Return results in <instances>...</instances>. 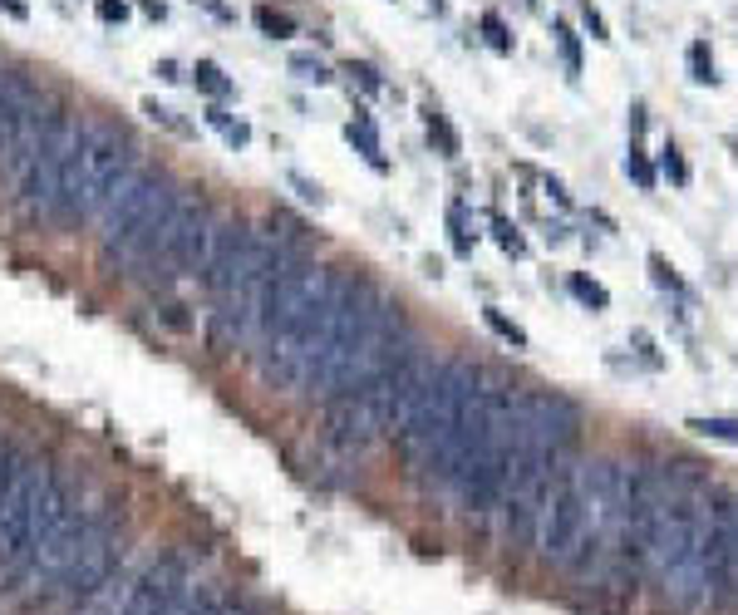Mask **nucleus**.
Returning a JSON list of instances; mask_svg holds the SVG:
<instances>
[{"mask_svg": "<svg viewBox=\"0 0 738 615\" xmlns=\"http://www.w3.org/2000/svg\"><path fill=\"white\" fill-rule=\"evenodd\" d=\"M689 433H699V439H719V443H733L738 449V418H719V414H694L684 424Z\"/></svg>", "mask_w": 738, "mask_h": 615, "instance_id": "18", "label": "nucleus"}, {"mask_svg": "<svg viewBox=\"0 0 738 615\" xmlns=\"http://www.w3.org/2000/svg\"><path fill=\"white\" fill-rule=\"evenodd\" d=\"M704 571H709V606H738V498L709 492V537H704Z\"/></svg>", "mask_w": 738, "mask_h": 615, "instance_id": "11", "label": "nucleus"}, {"mask_svg": "<svg viewBox=\"0 0 738 615\" xmlns=\"http://www.w3.org/2000/svg\"><path fill=\"white\" fill-rule=\"evenodd\" d=\"M138 5H143V10H148V15H153V20H163V15H167V5H163V0H138Z\"/></svg>", "mask_w": 738, "mask_h": 615, "instance_id": "40", "label": "nucleus"}, {"mask_svg": "<svg viewBox=\"0 0 738 615\" xmlns=\"http://www.w3.org/2000/svg\"><path fill=\"white\" fill-rule=\"evenodd\" d=\"M290 75L306 79V84H330V69H325V59H320V55H306V50L290 55Z\"/></svg>", "mask_w": 738, "mask_h": 615, "instance_id": "26", "label": "nucleus"}, {"mask_svg": "<svg viewBox=\"0 0 738 615\" xmlns=\"http://www.w3.org/2000/svg\"><path fill=\"white\" fill-rule=\"evenodd\" d=\"M689 79L694 84H719V69H713V50H709V40H694L689 45Z\"/></svg>", "mask_w": 738, "mask_h": 615, "instance_id": "22", "label": "nucleus"}, {"mask_svg": "<svg viewBox=\"0 0 738 615\" xmlns=\"http://www.w3.org/2000/svg\"><path fill=\"white\" fill-rule=\"evenodd\" d=\"M192 84H197V89L207 94V99H217V104L237 94V84L227 79V75H222V65H212V59H197V65H192Z\"/></svg>", "mask_w": 738, "mask_h": 615, "instance_id": "16", "label": "nucleus"}, {"mask_svg": "<svg viewBox=\"0 0 738 615\" xmlns=\"http://www.w3.org/2000/svg\"><path fill=\"white\" fill-rule=\"evenodd\" d=\"M482 320H488V330L498 335V340H507L512 349H527V330H522V325H517L512 316H502L498 306H482Z\"/></svg>", "mask_w": 738, "mask_h": 615, "instance_id": "20", "label": "nucleus"}, {"mask_svg": "<svg viewBox=\"0 0 738 615\" xmlns=\"http://www.w3.org/2000/svg\"><path fill=\"white\" fill-rule=\"evenodd\" d=\"M143 114H148V118H153V124H163V128H173V134H192V128L183 124V118H177V114H173V108H163L158 99H148V104H143Z\"/></svg>", "mask_w": 738, "mask_h": 615, "instance_id": "33", "label": "nucleus"}, {"mask_svg": "<svg viewBox=\"0 0 738 615\" xmlns=\"http://www.w3.org/2000/svg\"><path fill=\"white\" fill-rule=\"evenodd\" d=\"M183 197H187V187L173 183L163 167H138L99 217L108 267L138 271V261L153 251V241L163 237V227L173 222V212L183 207Z\"/></svg>", "mask_w": 738, "mask_h": 615, "instance_id": "6", "label": "nucleus"}, {"mask_svg": "<svg viewBox=\"0 0 738 615\" xmlns=\"http://www.w3.org/2000/svg\"><path fill=\"white\" fill-rule=\"evenodd\" d=\"M660 173L670 177L674 187H684V183H689V163H684L680 143H664V148H660Z\"/></svg>", "mask_w": 738, "mask_h": 615, "instance_id": "27", "label": "nucleus"}, {"mask_svg": "<svg viewBox=\"0 0 738 615\" xmlns=\"http://www.w3.org/2000/svg\"><path fill=\"white\" fill-rule=\"evenodd\" d=\"M551 35H556V50H561V65H566V75H581V35L566 25V20H551Z\"/></svg>", "mask_w": 738, "mask_h": 615, "instance_id": "21", "label": "nucleus"}, {"mask_svg": "<svg viewBox=\"0 0 738 615\" xmlns=\"http://www.w3.org/2000/svg\"><path fill=\"white\" fill-rule=\"evenodd\" d=\"M290 187H296V192H300V197H306V202H316V207L325 202V192H320L316 183H310V177H300V173H290Z\"/></svg>", "mask_w": 738, "mask_h": 615, "instance_id": "36", "label": "nucleus"}, {"mask_svg": "<svg viewBox=\"0 0 738 615\" xmlns=\"http://www.w3.org/2000/svg\"><path fill=\"white\" fill-rule=\"evenodd\" d=\"M222 615H266V610L251 596H241V590H237V596L227 590V596H222Z\"/></svg>", "mask_w": 738, "mask_h": 615, "instance_id": "34", "label": "nucleus"}, {"mask_svg": "<svg viewBox=\"0 0 738 615\" xmlns=\"http://www.w3.org/2000/svg\"><path fill=\"white\" fill-rule=\"evenodd\" d=\"M153 75H158L163 84H177V79H183V69H177L173 59H158V65H153Z\"/></svg>", "mask_w": 738, "mask_h": 615, "instance_id": "37", "label": "nucleus"}, {"mask_svg": "<svg viewBox=\"0 0 738 615\" xmlns=\"http://www.w3.org/2000/svg\"><path fill=\"white\" fill-rule=\"evenodd\" d=\"M492 237H498V247L507 251V257H522V251H527V241L517 237V227L507 222V217H492Z\"/></svg>", "mask_w": 738, "mask_h": 615, "instance_id": "30", "label": "nucleus"}, {"mask_svg": "<svg viewBox=\"0 0 738 615\" xmlns=\"http://www.w3.org/2000/svg\"><path fill=\"white\" fill-rule=\"evenodd\" d=\"M114 508H99V512H75V517H65V522L55 527L50 537H40L30 547V557L15 566V571H5L10 576V590H25V596H35L40 586H50L59 571H65L69 561L79 557L84 547H89L94 537L104 532L108 522H114Z\"/></svg>", "mask_w": 738, "mask_h": 615, "instance_id": "10", "label": "nucleus"}, {"mask_svg": "<svg viewBox=\"0 0 738 615\" xmlns=\"http://www.w3.org/2000/svg\"><path fill=\"white\" fill-rule=\"evenodd\" d=\"M124 517H114V522L104 527L99 537L89 541V547L79 551L75 561L65 566V571L55 576L50 586L35 590V606H55V610H79L84 600H94L104 586H114L118 566H124Z\"/></svg>", "mask_w": 738, "mask_h": 615, "instance_id": "8", "label": "nucleus"}, {"mask_svg": "<svg viewBox=\"0 0 738 615\" xmlns=\"http://www.w3.org/2000/svg\"><path fill=\"white\" fill-rule=\"evenodd\" d=\"M625 177H631V183H635L640 192L655 187V167H650L645 148H640V138H631V153H625Z\"/></svg>", "mask_w": 738, "mask_h": 615, "instance_id": "23", "label": "nucleus"}, {"mask_svg": "<svg viewBox=\"0 0 738 615\" xmlns=\"http://www.w3.org/2000/svg\"><path fill=\"white\" fill-rule=\"evenodd\" d=\"M449 237H453V251L458 257H473V241H478V232H473V222H468V207L463 202H449Z\"/></svg>", "mask_w": 738, "mask_h": 615, "instance_id": "19", "label": "nucleus"}, {"mask_svg": "<svg viewBox=\"0 0 738 615\" xmlns=\"http://www.w3.org/2000/svg\"><path fill=\"white\" fill-rule=\"evenodd\" d=\"M345 271L325 261L296 257L290 267L266 286L261 316H257V345H261V379L271 389L306 394L310 375L330 345L335 306H340Z\"/></svg>", "mask_w": 738, "mask_h": 615, "instance_id": "1", "label": "nucleus"}, {"mask_svg": "<svg viewBox=\"0 0 738 615\" xmlns=\"http://www.w3.org/2000/svg\"><path fill=\"white\" fill-rule=\"evenodd\" d=\"M566 286H571V296H576L586 310H606V306H611V291H606V286H601V281H591V276H581V271H576Z\"/></svg>", "mask_w": 738, "mask_h": 615, "instance_id": "24", "label": "nucleus"}, {"mask_svg": "<svg viewBox=\"0 0 738 615\" xmlns=\"http://www.w3.org/2000/svg\"><path fill=\"white\" fill-rule=\"evenodd\" d=\"M581 537H586V463H561L551 498L541 508L537 547L551 566L571 571V561L581 557Z\"/></svg>", "mask_w": 738, "mask_h": 615, "instance_id": "9", "label": "nucleus"}, {"mask_svg": "<svg viewBox=\"0 0 738 615\" xmlns=\"http://www.w3.org/2000/svg\"><path fill=\"white\" fill-rule=\"evenodd\" d=\"M79 143H84V118L59 94H40L15 148L0 158V173L15 183V207L30 222H55V202H59V187H65V173L75 163Z\"/></svg>", "mask_w": 738, "mask_h": 615, "instance_id": "2", "label": "nucleus"}, {"mask_svg": "<svg viewBox=\"0 0 738 615\" xmlns=\"http://www.w3.org/2000/svg\"><path fill=\"white\" fill-rule=\"evenodd\" d=\"M345 75H349V84H359L365 94H384L379 69H374V65H365V59H349V65H345Z\"/></svg>", "mask_w": 738, "mask_h": 615, "instance_id": "29", "label": "nucleus"}, {"mask_svg": "<svg viewBox=\"0 0 738 615\" xmlns=\"http://www.w3.org/2000/svg\"><path fill=\"white\" fill-rule=\"evenodd\" d=\"M192 581H197V571H192V561L183 551H163V557L118 596V615H173Z\"/></svg>", "mask_w": 738, "mask_h": 615, "instance_id": "12", "label": "nucleus"}, {"mask_svg": "<svg viewBox=\"0 0 738 615\" xmlns=\"http://www.w3.org/2000/svg\"><path fill=\"white\" fill-rule=\"evenodd\" d=\"M207 124L217 128V134H222V143H227V148H247V143H251V128H247V118L227 114L222 104H212V108H207Z\"/></svg>", "mask_w": 738, "mask_h": 615, "instance_id": "17", "label": "nucleus"}, {"mask_svg": "<svg viewBox=\"0 0 738 615\" xmlns=\"http://www.w3.org/2000/svg\"><path fill=\"white\" fill-rule=\"evenodd\" d=\"M482 40H488L498 55H512V35H507V25H502L498 10H488V15H482Z\"/></svg>", "mask_w": 738, "mask_h": 615, "instance_id": "28", "label": "nucleus"}, {"mask_svg": "<svg viewBox=\"0 0 738 615\" xmlns=\"http://www.w3.org/2000/svg\"><path fill=\"white\" fill-rule=\"evenodd\" d=\"M576 5H581V20H586L591 40H601V45H606V40H611V25H606V15H601V10L591 5V0H576Z\"/></svg>", "mask_w": 738, "mask_h": 615, "instance_id": "32", "label": "nucleus"}, {"mask_svg": "<svg viewBox=\"0 0 738 615\" xmlns=\"http://www.w3.org/2000/svg\"><path fill=\"white\" fill-rule=\"evenodd\" d=\"M650 281H655L660 291H684V286H680V276H674V267L660 257V251H650Z\"/></svg>", "mask_w": 738, "mask_h": 615, "instance_id": "31", "label": "nucleus"}, {"mask_svg": "<svg viewBox=\"0 0 738 615\" xmlns=\"http://www.w3.org/2000/svg\"><path fill=\"white\" fill-rule=\"evenodd\" d=\"M94 10H99L104 25H124L128 20V0H94Z\"/></svg>", "mask_w": 738, "mask_h": 615, "instance_id": "35", "label": "nucleus"}, {"mask_svg": "<svg viewBox=\"0 0 738 615\" xmlns=\"http://www.w3.org/2000/svg\"><path fill=\"white\" fill-rule=\"evenodd\" d=\"M217 227L222 217L202 192H187L183 207L173 212V222L163 227V237L153 241V251L138 261V276L153 286H173V281H187V276H202L212 257V241H217Z\"/></svg>", "mask_w": 738, "mask_h": 615, "instance_id": "7", "label": "nucleus"}, {"mask_svg": "<svg viewBox=\"0 0 738 615\" xmlns=\"http://www.w3.org/2000/svg\"><path fill=\"white\" fill-rule=\"evenodd\" d=\"M482 379V365L473 359H443L439 379L423 389V399L409 408V418L399 424V449H404L409 468L429 482H443L449 473V453H453V433H458V418H463V404L468 394L478 389Z\"/></svg>", "mask_w": 738, "mask_h": 615, "instance_id": "4", "label": "nucleus"}, {"mask_svg": "<svg viewBox=\"0 0 738 615\" xmlns=\"http://www.w3.org/2000/svg\"><path fill=\"white\" fill-rule=\"evenodd\" d=\"M40 94H45L40 79H35L25 65H5V69H0V158L15 148L25 118L35 114V104H40Z\"/></svg>", "mask_w": 738, "mask_h": 615, "instance_id": "13", "label": "nucleus"}, {"mask_svg": "<svg viewBox=\"0 0 738 615\" xmlns=\"http://www.w3.org/2000/svg\"><path fill=\"white\" fill-rule=\"evenodd\" d=\"M345 138H349V148L365 158L374 173H389V158H384V143H379V134H374V118L365 114V108H355V118L345 124Z\"/></svg>", "mask_w": 738, "mask_h": 615, "instance_id": "14", "label": "nucleus"}, {"mask_svg": "<svg viewBox=\"0 0 738 615\" xmlns=\"http://www.w3.org/2000/svg\"><path fill=\"white\" fill-rule=\"evenodd\" d=\"M138 143H133L118 124H84V143L65 173L55 202V222L50 227H75L89 217H104V207L118 197V187L138 173Z\"/></svg>", "mask_w": 738, "mask_h": 615, "instance_id": "5", "label": "nucleus"}, {"mask_svg": "<svg viewBox=\"0 0 738 615\" xmlns=\"http://www.w3.org/2000/svg\"><path fill=\"white\" fill-rule=\"evenodd\" d=\"M423 128H429V143L443 153V158H458V134H453L449 114H443L439 104H423Z\"/></svg>", "mask_w": 738, "mask_h": 615, "instance_id": "15", "label": "nucleus"}, {"mask_svg": "<svg viewBox=\"0 0 738 615\" xmlns=\"http://www.w3.org/2000/svg\"><path fill=\"white\" fill-rule=\"evenodd\" d=\"M192 5H202V10H212L217 20H237L232 15V5H227V0H192Z\"/></svg>", "mask_w": 738, "mask_h": 615, "instance_id": "38", "label": "nucleus"}, {"mask_svg": "<svg viewBox=\"0 0 738 615\" xmlns=\"http://www.w3.org/2000/svg\"><path fill=\"white\" fill-rule=\"evenodd\" d=\"M75 488L45 458L20 453V468L0 498V571H15L40 537H50L65 517H75Z\"/></svg>", "mask_w": 738, "mask_h": 615, "instance_id": "3", "label": "nucleus"}, {"mask_svg": "<svg viewBox=\"0 0 738 615\" xmlns=\"http://www.w3.org/2000/svg\"><path fill=\"white\" fill-rule=\"evenodd\" d=\"M257 30L261 35H271V40H286V35H296V20L286 15V10H276V5H257Z\"/></svg>", "mask_w": 738, "mask_h": 615, "instance_id": "25", "label": "nucleus"}, {"mask_svg": "<svg viewBox=\"0 0 738 615\" xmlns=\"http://www.w3.org/2000/svg\"><path fill=\"white\" fill-rule=\"evenodd\" d=\"M0 10H5V15H15V20H25V15H30L25 0H0Z\"/></svg>", "mask_w": 738, "mask_h": 615, "instance_id": "39", "label": "nucleus"}]
</instances>
